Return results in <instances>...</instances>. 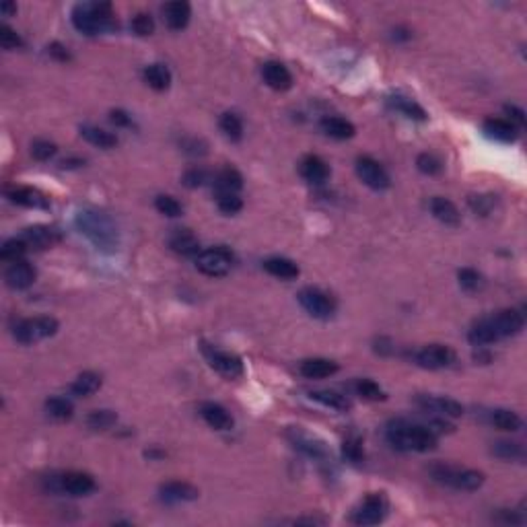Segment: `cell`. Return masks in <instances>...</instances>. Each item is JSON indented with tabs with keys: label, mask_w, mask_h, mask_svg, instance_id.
I'll use <instances>...</instances> for the list:
<instances>
[{
	"label": "cell",
	"mask_w": 527,
	"mask_h": 527,
	"mask_svg": "<svg viewBox=\"0 0 527 527\" xmlns=\"http://www.w3.org/2000/svg\"><path fill=\"white\" fill-rule=\"evenodd\" d=\"M385 437L391 447L400 452H431L437 445V435L433 428L406 418H396L387 424Z\"/></svg>",
	"instance_id": "obj_1"
},
{
	"label": "cell",
	"mask_w": 527,
	"mask_h": 527,
	"mask_svg": "<svg viewBox=\"0 0 527 527\" xmlns=\"http://www.w3.org/2000/svg\"><path fill=\"white\" fill-rule=\"evenodd\" d=\"M78 231L101 252H115L120 237L117 226L106 212L99 210H80L76 215Z\"/></svg>",
	"instance_id": "obj_2"
},
{
	"label": "cell",
	"mask_w": 527,
	"mask_h": 527,
	"mask_svg": "<svg viewBox=\"0 0 527 527\" xmlns=\"http://www.w3.org/2000/svg\"><path fill=\"white\" fill-rule=\"evenodd\" d=\"M73 25L85 36H97L113 27V10L110 2H85L73 10Z\"/></svg>",
	"instance_id": "obj_3"
},
{
	"label": "cell",
	"mask_w": 527,
	"mask_h": 527,
	"mask_svg": "<svg viewBox=\"0 0 527 527\" xmlns=\"http://www.w3.org/2000/svg\"><path fill=\"white\" fill-rule=\"evenodd\" d=\"M431 476L433 480H437L439 484L452 486L455 490H478L484 484V474L478 470H461V468H453V465H443L437 463L431 468Z\"/></svg>",
	"instance_id": "obj_4"
},
{
	"label": "cell",
	"mask_w": 527,
	"mask_h": 527,
	"mask_svg": "<svg viewBox=\"0 0 527 527\" xmlns=\"http://www.w3.org/2000/svg\"><path fill=\"white\" fill-rule=\"evenodd\" d=\"M58 332V322L54 317L41 315V317H29L15 326V340L21 344H36L41 340L50 338Z\"/></svg>",
	"instance_id": "obj_5"
},
{
	"label": "cell",
	"mask_w": 527,
	"mask_h": 527,
	"mask_svg": "<svg viewBox=\"0 0 527 527\" xmlns=\"http://www.w3.org/2000/svg\"><path fill=\"white\" fill-rule=\"evenodd\" d=\"M389 503L383 492H371L352 513V524L356 526H377L387 517Z\"/></svg>",
	"instance_id": "obj_6"
},
{
	"label": "cell",
	"mask_w": 527,
	"mask_h": 527,
	"mask_svg": "<svg viewBox=\"0 0 527 527\" xmlns=\"http://www.w3.org/2000/svg\"><path fill=\"white\" fill-rule=\"evenodd\" d=\"M235 264V256L223 245L204 250L196 256V268L206 276H225Z\"/></svg>",
	"instance_id": "obj_7"
},
{
	"label": "cell",
	"mask_w": 527,
	"mask_h": 527,
	"mask_svg": "<svg viewBox=\"0 0 527 527\" xmlns=\"http://www.w3.org/2000/svg\"><path fill=\"white\" fill-rule=\"evenodd\" d=\"M297 299H299L301 307L311 317L330 319L336 313V301L328 293H324L319 289L307 287V289H303L301 293L297 295Z\"/></svg>",
	"instance_id": "obj_8"
},
{
	"label": "cell",
	"mask_w": 527,
	"mask_h": 527,
	"mask_svg": "<svg viewBox=\"0 0 527 527\" xmlns=\"http://www.w3.org/2000/svg\"><path fill=\"white\" fill-rule=\"evenodd\" d=\"M204 356L208 361V365L219 373V375L226 377V379H237L243 375V361L233 354V352H225L219 350L215 346H204Z\"/></svg>",
	"instance_id": "obj_9"
},
{
	"label": "cell",
	"mask_w": 527,
	"mask_h": 527,
	"mask_svg": "<svg viewBox=\"0 0 527 527\" xmlns=\"http://www.w3.org/2000/svg\"><path fill=\"white\" fill-rule=\"evenodd\" d=\"M356 175L365 186H369L371 189H387L391 184L389 173L373 157H359L356 159Z\"/></svg>",
	"instance_id": "obj_10"
},
{
	"label": "cell",
	"mask_w": 527,
	"mask_h": 527,
	"mask_svg": "<svg viewBox=\"0 0 527 527\" xmlns=\"http://www.w3.org/2000/svg\"><path fill=\"white\" fill-rule=\"evenodd\" d=\"M414 361L418 367L422 369H431V371H437V369H445L449 367L453 361H455V352H453L449 346H443V344H431V346H424L420 348L414 354Z\"/></svg>",
	"instance_id": "obj_11"
},
{
	"label": "cell",
	"mask_w": 527,
	"mask_h": 527,
	"mask_svg": "<svg viewBox=\"0 0 527 527\" xmlns=\"http://www.w3.org/2000/svg\"><path fill=\"white\" fill-rule=\"evenodd\" d=\"M490 324L494 328V334L496 338H509V336H517L524 326H526V319H524V313H519L517 309H503L498 313H494L490 317Z\"/></svg>",
	"instance_id": "obj_12"
},
{
	"label": "cell",
	"mask_w": 527,
	"mask_h": 527,
	"mask_svg": "<svg viewBox=\"0 0 527 527\" xmlns=\"http://www.w3.org/2000/svg\"><path fill=\"white\" fill-rule=\"evenodd\" d=\"M416 404L431 414L445 416V418H459L463 414V406L452 398H441V396H418Z\"/></svg>",
	"instance_id": "obj_13"
},
{
	"label": "cell",
	"mask_w": 527,
	"mask_h": 527,
	"mask_svg": "<svg viewBox=\"0 0 527 527\" xmlns=\"http://www.w3.org/2000/svg\"><path fill=\"white\" fill-rule=\"evenodd\" d=\"M95 478L85 472H66L58 478L56 489L60 492H66L71 496H85L95 490Z\"/></svg>",
	"instance_id": "obj_14"
},
{
	"label": "cell",
	"mask_w": 527,
	"mask_h": 527,
	"mask_svg": "<svg viewBox=\"0 0 527 527\" xmlns=\"http://www.w3.org/2000/svg\"><path fill=\"white\" fill-rule=\"evenodd\" d=\"M36 268L25 260H19V262H13L6 272H4V282L8 289H15V291H23V289H29L34 282H36Z\"/></svg>",
	"instance_id": "obj_15"
},
{
	"label": "cell",
	"mask_w": 527,
	"mask_h": 527,
	"mask_svg": "<svg viewBox=\"0 0 527 527\" xmlns=\"http://www.w3.org/2000/svg\"><path fill=\"white\" fill-rule=\"evenodd\" d=\"M198 489L192 486L188 482H180V480H173V482H165L161 484L159 489V498L163 503H189V500H196L198 498Z\"/></svg>",
	"instance_id": "obj_16"
},
{
	"label": "cell",
	"mask_w": 527,
	"mask_h": 527,
	"mask_svg": "<svg viewBox=\"0 0 527 527\" xmlns=\"http://www.w3.org/2000/svg\"><path fill=\"white\" fill-rule=\"evenodd\" d=\"M299 171H301L303 180L309 182V184H313V186H322V184H326L328 178H330V167H328V163H326L322 157H317V154H307L301 161Z\"/></svg>",
	"instance_id": "obj_17"
},
{
	"label": "cell",
	"mask_w": 527,
	"mask_h": 527,
	"mask_svg": "<svg viewBox=\"0 0 527 527\" xmlns=\"http://www.w3.org/2000/svg\"><path fill=\"white\" fill-rule=\"evenodd\" d=\"M21 239H23L29 247H34V250H48V247H52L54 243L60 241V233H58L54 226L38 225L25 229L23 235H21Z\"/></svg>",
	"instance_id": "obj_18"
},
{
	"label": "cell",
	"mask_w": 527,
	"mask_h": 527,
	"mask_svg": "<svg viewBox=\"0 0 527 527\" xmlns=\"http://www.w3.org/2000/svg\"><path fill=\"white\" fill-rule=\"evenodd\" d=\"M189 17H192V8H189L188 2H184V0L167 2L163 6V19L167 23V27L173 29V31H182L184 27H188Z\"/></svg>",
	"instance_id": "obj_19"
},
{
	"label": "cell",
	"mask_w": 527,
	"mask_h": 527,
	"mask_svg": "<svg viewBox=\"0 0 527 527\" xmlns=\"http://www.w3.org/2000/svg\"><path fill=\"white\" fill-rule=\"evenodd\" d=\"M262 76L266 85L274 91H289L293 87V75L280 62H266L262 68Z\"/></svg>",
	"instance_id": "obj_20"
},
{
	"label": "cell",
	"mask_w": 527,
	"mask_h": 527,
	"mask_svg": "<svg viewBox=\"0 0 527 527\" xmlns=\"http://www.w3.org/2000/svg\"><path fill=\"white\" fill-rule=\"evenodd\" d=\"M169 247L180 256H198L200 254V241L189 229H173L169 235Z\"/></svg>",
	"instance_id": "obj_21"
},
{
	"label": "cell",
	"mask_w": 527,
	"mask_h": 527,
	"mask_svg": "<svg viewBox=\"0 0 527 527\" xmlns=\"http://www.w3.org/2000/svg\"><path fill=\"white\" fill-rule=\"evenodd\" d=\"M200 414L204 418V422L215 431H231L233 428V416L229 414L221 404L204 402L200 406Z\"/></svg>",
	"instance_id": "obj_22"
},
{
	"label": "cell",
	"mask_w": 527,
	"mask_h": 527,
	"mask_svg": "<svg viewBox=\"0 0 527 527\" xmlns=\"http://www.w3.org/2000/svg\"><path fill=\"white\" fill-rule=\"evenodd\" d=\"M322 132L330 138H336V140H348L354 136L356 128L352 122L344 120V117H338V115H330V117H324L322 120Z\"/></svg>",
	"instance_id": "obj_23"
},
{
	"label": "cell",
	"mask_w": 527,
	"mask_h": 527,
	"mask_svg": "<svg viewBox=\"0 0 527 527\" xmlns=\"http://www.w3.org/2000/svg\"><path fill=\"white\" fill-rule=\"evenodd\" d=\"M299 371L307 379H326L338 373V365L330 359H307L301 363Z\"/></svg>",
	"instance_id": "obj_24"
},
{
	"label": "cell",
	"mask_w": 527,
	"mask_h": 527,
	"mask_svg": "<svg viewBox=\"0 0 527 527\" xmlns=\"http://www.w3.org/2000/svg\"><path fill=\"white\" fill-rule=\"evenodd\" d=\"M431 212H433V217L437 219V221H441V223H445V225H459V210H457V206L453 204L452 200H447V198H441V196H435L433 200H431Z\"/></svg>",
	"instance_id": "obj_25"
},
{
	"label": "cell",
	"mask_w": 527,
	"mask_h": 527,
	"mask_svg": "<svg viewBox=\"0 0 527 527\" xmlns=\"http://www.w3.org/2000/svg\"><path fill=\"white\" fill-rule=\"evenodd\" d=\"M309 396H311V400H315V402H319L322 406L332 408V410H336V412H348V410L352 408V402H350L346 396H342L338 391H332V389L311 391Z\"/></svg>",
	"instance_id": "obj_26"
},
{
	"label": "cell",
	"mask_w": 527,
	"mask_h": 527,
	"mask_svg": "<svg viewBox=\"0 0 527 527\" xmlns=\"http://www.w3.org/2000/svg\"><path fill=\"white\" fill-rule=\"evenodd\" d=\"M10 202L19 204V206H27V208H48V200L45 196L34 188H15L8 192Z\"/></svg>",
	"instance_id": "obj_27"
},
{
	"label": "cell",
	"mask_w": 527,
	"mask_h": 527,
	"mask_svg": "<svg viewBox=\"0 0 527 527\" xmlns=\"http://www.w3.org/2000/svg\"><path fill=\"white\" fill-rule=\"evenodd\" d=\"M264 270L282 280H293L299 276V266L289 258H270L264 262Z\"/></svg>",
	"instance_id": "obj_28"
},
{
	"label": "cell",
	"mask_w": 527,
	"mask_h": 527,
	"mask_svg": "<svg viewBox=\"0 0 527 527\" xmlns=\"http://www.w3.org/2000/svg\"><path fill=\"white\" fill-rule=\"evenodd\" d=\"M484 132L496 140H503V143H511L517 138V128L511 122L498 120V117H490L484 122Z\"/></svg>",
	"instance_id": "obj_29"
},
{
	"label": "cell",
	"mask_w": 527,
	"mask_h": 527,
	"mask_svg": "<svg viewBox=\"0 0 527 527\" xmlns=\"http://www.w3.org/2000/svg\"><path fill=\"white\" fill-rule=\"evenodd\" d=\"M80 136L87 143H91L93 147H99V149H113L117 145L115 134L103 130V128H97V126H82L80 128Z\"/></svg>",
	"instance_id": "obj_30"
},
{
	"label": "cell",
	"mask_w": 527,
	"mask_h": 527,
	"mask_svg": "<svg viewBox=\"0 0 527 527\" xmlns=\"http://www.w3.org/2000/svg\"><path fill=\"white\" fill-rule=\"evenodd\" d=\"M217 182V192L219 194H237L239 189L243 188V178L237 169L233 167H225L217 173L215 178Z\"/></svg>",
	"instance_id": "obj_31"
},
{
	"label": "cell",
	"mask_w": 527,
	"mask_h": 527,
	"mask_svg": "<svg viewBox=\"0 0 527 527\" xmlns=\"http://www.w3.org/2000/svg\"><path fill=\"white\" fill-rule=\"evenodd\" d=\"M101 383H103V381H101V377L97 375V373L87 371V373H80V375L76 377L75 381H73L71 391H73V396L87 398V396H93L95 391H99Z\"/></svg>",
	"instance_id": "obj_32"
},
{
	"label": "cell",
	"mask_w": 527,
	"mask_h": 527,
	"mask_svg": "<svg viewBox=\"0 0 527 527\" xmlns=\"http://www.w3.org/2000/svg\"><path fill=\"white\" fill-rule=\"evenodd\" d=\"M145 80L154 91H167L171 85V73L165 64H151L145 68Z\"/></svg>",
	"instance_id": "obj_33"
},
{
	"label": "cell",
	"mask_w": 527,
	"mask_h": 527,
	"mask_svg": "<svg viewBox=\"0 0 527 527\" xmlns=\"http://www.w3.org/2000/svg\"><path fill=\"white\" fill-rule=\"evenodd\" d=\"M289 439L293 441V445H295L297 449H301L303 453H307V455H311V457H324V455H326V447H324L322 443H317L315 439H311L309 435H305V433L297 431V428H293V431L289 433Z\"/></svg>",
	"instance_id": "obj_34"
},
{
	"label": "cell",
	"mask_w": 527,
	"mask_h": 527,
	"mask_svg": "<svg viewBox=\"0 0 527 527\" xmlns=\"http://www.w3.org/2000/svg\"><path fill=\"white\" fill-rule=\"evenodd\" d=\"M468 340L474 344V346H486V344H492L496 342V334H494V328L490 324V317H484L480 322H476L472 326V330L468 332Z\"/></svg>",
	"instance_id": "obj_35"
},
{
	"label": "cell",
	"mask_w": 527,
	"mask_h": 527,
	"mask_svg": "<svg viewBox=\"0 0 527 527\" xmlns=\"http://www.w3.org/2000/svg\"><path fill=\"white\" fill-rule=\"evenodd\" d=\"M490 422L500 428V431H509V433H515L521 428V418L517 416V412H511V410H505V408H498L490 414Z\"/></svg>",
	"instance_id": "obj_36"
},
{
	"label": "cell",
	"mask_w": 527,
	"mask_h": 527,
	"mask_svg": "<svg viewBox=\"0 0 527 527\" xmlns=\"http://www.w3.org/2000/svg\"><path fill=\"white\" fill-rule=\"evenodd\" d=\"M45 412L54 420H71L75 414V406L66 398H50L45 402Z\"/></svg>",
	"instance_id": "obj_37"
},
{
	"label": "cell",
	"mask_w": 527,
	"mask_h": 527,
	"mask_svg": "<svg viewBox=\"0 0 527 527\" xmlns=\"http://www.w3.org/2000/svg\"><path fill=\"white\" fill-rule=\"evenodd\" d=\"M219 126H221L223 134H225L229 140H235V143H237V140L243 138V122H241V117H239L237 113H223L221 120H219Z\"/></svg>",
	"instance_id": "obj_38"
},
{
	"label": "cell",
	"mask_w": 527,
	"mask_h": 527,
	"mask_svg": "<svg viewBox=\"0 0 527 527\" xmlns=\"http://www.w3.org/2000/svg\"><path fill=\"white\" fill-rule=\"evenodd\" d=\"M494 455L505 459V461H524L526 459V449L519 443H511V441H498L494 445Z\"/></svg>",
	"instance_id": "obj_39"
},
{
	"label": "cell",
	"mask_w": 527,
	"mask_h": 527,
	"mask_svg": "<svg viewBox=\"0 0 527 527\" xmlns=\"http://www.w3.org/2000/svg\"><path fill=\"white\" fill-rule=\"evenodd\" d=\"M27 247H29V245H27L21 237H19V239H8V241L2 245V250H0V258H2L4 262H19V260H23Z\"/></svg>",
	"instance_id": "obj_40"
},
{
	"label": "cell",
	"mask_w": 527,
	"mask_h": 527,
	"mask_svg": "<svg viewBox=\"0 0 527 527\" xmlns=\"http://www.w3.org/2000/svg\"><path fill=\"white\" fill-rule=\"evenodd\" d=\"M117 422V416L112 410H93L87 416V426L93 431H108Z\"/></svg>",
	"instance_id": "obj_41"
},
{
	"label": "cell",
	"mask_w": 527,
	"mask_h": 527,
	"mask_svg": "<svg viewBox=\"0 0 527 527\" xmlns=\"http://www.w3.org/2000/svg\"><path fill=\"white\" fill-rule=\"evenodd\" d=\"M457 278H459V287H461L463 291H468V293H476V291H480L482 284H484L482 274L476 272L474 268H461L459 274H457Z\"/></svg>",
	"instance_id": "obj_42"
},
{
	"label": "cell",
	"mask_w": 527,
	"mask_h": 527,
	"mask_svg": "<svg viewBox=\"0 0 527 527\" xmlns=\"http://www.w3.org/2000/svg\"><path fill=\"white\" fill-rule=\"evenodd\" d=\"M354 391H356L361 398L369 400V402L385 400V391L377 385L375 381H371V379H359V381L354 383Z\"/></svg>",
	"instance_id": "obj_43"
},
{
	"label": "cell",
	"mask_w": 527,
	"mask_h": 527,
	"mask_svg": "<svg viewBox=\"0 0 527 527\" xmlns=\"http://www.w3.org/2000/svg\"><path fill=\"white\" fill-rule=\"evenodd\" d=\"M391 103H394V108L396 110H400V112L404 113V115H408V117H412V120H426V112L414 103L412 99H408V97H402V95H396V97H391Z\"/></svg>",
	"instance_id": "obj_44"
},
{
	"label": "cell",
	"mask_w": 527,
	"mask_h": 527,
	"mask_svg": "<svg viewBox=\"0 0 527 527\" xmlns=\"http://www.w3.org/2000/svg\"><path fill=\"white\" fill-rule=\"evenodd\" d=\"M154 208H157L161 215L171 217V219L180 217L182 210H184L182 204H180L175 198H171V196H157V198H154Z\"/></svg>",
	"instance_id": "obj_45"
},
{
	"label": "cell",
	"mask_w": 527,
	"mask_h": 527,
	"mask_svg": "<svg viewBox=\"0 0 527 527\" xmlns=\"http://www.w3.org/2000/svg\"><path fill=\"white\" fill-rule=\"evenodd\" d=\"M416 167H418V171H420V173H424V175H437V173H441V169H443L441 161H439L435 154H431V152H422V154H418V159H416Z\"/></svg>",
	"instance_id": "obj_46"
},
{
	"label": "cell",
	"mask_w": 527,
	"mask_h": 527,
	"mask_svg": "<svg viewBox=\"0 0 527 527\" xmlns=\"http://www.w3.org/2000/svg\"><path fill=\"white\" fill-rule=\"evenodd\" d=\"M130 27H132V31H134L136 36L147 38V36H151L152 31H154V21H152L151 15H147V13H138V15L132 19Z\"/></svg>",
	"instance_id": "obj_47"
},
{
	"label": "cell",
	"mask_w": 527,
	"mask_h": 527,
	"mask_svg": "<svg viewBox=\"0 0 527 527\" xmlns=\"http://www.w3.org/2000/svg\"><path fill=\"white\" fill-rule=\"evenodd\" d=\"M217 204H219L221 212H225V215H235L243 208V200L237 194H219Z\"/></svg>",
	"instance_id": "obj_48"
},
{
	"label": "cell",
	"mask_w": 527,
	"mask_h": 527,
	"mask_svg": "<svg viewBox=\"0 0 527 527\" xmlns=\"http://www.w3.org/2000/svg\"><path fill=\"white\" fill-rule=\"evenodd\" d=\"M56 145L54 143H50V140H36L34 145H31V154L38 159V161H50L54 154H56Z\"/></svg>",
	"instance_id": "obj_49"
},
{
	"label": "cell",
	"mask_w": 527,
	"mask_h": 527,
	"mask_svg": "<svg viewBox=\"0 0 527 527\" xmlns=\"http://www.w3.org/2000/svg\"><path fill=\"white\" fill-rule=\"evenodd\" d=\"M21 43H23V41L17 36L15 29H10L8 25H2V27H0V45H2L4 50H17Z\"/></svg>",
	"instance_id": "obj_50"
},
{
	"label": "cell",
	"mask_w": 527,
	"mask_h": 527,
	"mask_svg": "<svg viewBox=\"0 0 527 527\" xmlns=\"http://www.w3.org/2000/svg\"><path fill=\"white\" fill-rule=\"evenodd\" d=\"M206 171L204 169H198V167H194V169H188L186 173H184V186H188V188H200V186H204L206 184Z\"/></svg>",
	"instance_id": "obj_51"
},
{
	"label": "cell",
	"mask_w": 527,
	"mask_h": 527,
	"mask_svg": "<svg viewBox=\"0 0 527 527\" xmlns=\"http://www.w3.org/2000/svg\"><path fill=\"white\" fill-rule=\"evenodd\" d=\"M492 204H494L492 196H472V198H470V206H472L474 212H478V215H489Z\"/></svg>",
	"instance_id": "obj_52"
},
{
	"label": "cell",
	"mask_w": 527,
	"mask_h": 527,
	"mask_svg": "<svg viewBox=\"0 0 527 527\" xmlns=\"http://www.w3.org/2000/svg\"><path fill=\"white\" fill-rule=\"evenodd\" d=\"M344 455H346L350 461L359 463V461L363 459V447H361V443H359L356 439H346V441H344Z\"/></svg>",
	"instance_id": "obj_53"
},
{
	"label": "cell",
	"mask_w": 527,
	"mask_h": 527,
	"mask_svg": "<svg viewBox=\"0 0 527 527\" xmlns=\"http://www.w3.org/2000/svg\"><path fill=\"white\" fill-rule=\"evenodd\" d=\"M505 112L509 113L511 124H513L515 128H524V126H526V112H524L521 108H517V106H505Z\"/></svg>",
	"instance_id": "obj_54"
},
{
	"label": "cell",
	"mask_w": 527,
	"mask_h": 527,
	"mask_svg": "<svg viewBox=\"0 0 527 527\" xmlns=\"http://www.w3.org/2000/svg\"><path fill=\"white\" fill-rule=\"evenodd\" d=\"M50 56H52V58H56V60H60V62L71 60L68 50H66L64 45H60V43H52V45H50Z\"/></svg>",
	"instance_id": "obj_55"
},
{
	"label": "cell",
	"mask_w": 527,
	"mask_h": 527,
	"mask_svg": "<svg viewBox=\"0 0 527 527\" xmlns=\"http://www.w3.org/2000/svg\"><path fill=\"white\" fill-rule=\"evenodd\" d=\"M110 120H112L115 126H132V117L124 110H113L110 112Z\"/></svg>",
	"instance_id": "obj_56"
},
{
	"label": "cell",
	"mask_w": 527,
	"mask_h": 527,
	"mask_svg": "<svg viewBox=\"0 0 527 527\" xmlns=\"http://www.w3.org/2000/svg\"><path fill=\"white\" fill-rule=\"evenodd\" d=\"M0 10H2V15H13L15 10H17V6L13 4V2H2V6H0Z\"/></svg>",
	"instance_id": "obj_57"
}]
</instances>
